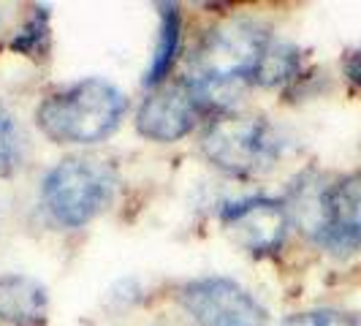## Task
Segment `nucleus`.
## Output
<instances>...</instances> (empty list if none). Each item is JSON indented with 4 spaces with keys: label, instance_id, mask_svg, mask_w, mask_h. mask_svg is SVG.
<instances>
[{
    "label": "nucleus",
    "instance_id": "1",
    "mask_svg": "<svg viewBox=\"0 0 361 326\" xmlns=\"http://www.w3.org/2000/svg\"><path fill=\"white\" fill-rule=\"evenodd\" d=\"M269 44L267 28L253 19H231L204 36L190 60L193 76L188 79L196 85L207 111L217 109V114H223L236 92L255 82Z\"/></svg>",
    "mask_w": 361,
    "mask_h": 326
},
{
    "label": "nucleus",
    "instance_id": "2",
    "mask_svg": "<svg viewBox=\"0 0 361 326\" xmlns=\"http://www.w3.org/2000/svg\"><path fill=\"white\" fill-rule=\"evenodd\" d=\"M126 109V95L106 79H82L41 101L36 123L57 145H92L120 126Z\"/></svg>",
    "mask_w": 361,
    "mask_h": 326
},
{
    "label": "nucleus",
    "instance_id": "3",
    "mask_svg": "<svg viewBox=\"0 0 361 326\" xmlns=\"http://www.w3.org/2000/svg\"><path fill=\"white\" fill-rule=\"evenodd\" d=\"M207 161L231 177H258L269 171L283 152L277 131L253 114H217L201 136Z\"/></svg>",
    "mask_w": 361,
    "mask_h": 326
},
{
    "label": "nucleus",
    "instance_id": "4",
    "mask_svg": "<svg viewBox=\"0 0 361 326\" xmlns=\"http://www.w3.org/2000/svg\"><path fill=\"white\" fill-rule=\"evenodd\" d=\"M114 196V174L98 161L66 158L44 177L41 199L49 215L68 229H79L101 215Z\"/></svg>",
    "mask_w": 361,
    "mask_h": 326
},
{
    "label": "nucleus",
    "instance_id": "5",
    "mask_svg": "<svg viewBox=\"0 0 361 326\" xmlns=\"http://www.w3.org/2000/svg\"><path fill=\"white\" fill-rule=\"evenodd\" d=\"M299 201L312 204L296 210L321 245L331 250H353L361 245V171Z\"/></svg>",
    "mask_w": 361,
    "mask_h": 326
},
{
    "label": "nucleus",
    "instance_id": "6",
    "mask_svg": "<svg viewBox=\"0 0 361 326\" xmlns=\"http://www.w3.org/2000/svg\"><path fill=\"white\" fill-rule=\"evenodd\" d=\"M185 313L199 326H267V310L228 277H201L180 294Z\"/></svg>",
    "mask_w": 361,
    "mask_h": 326
},
{
    "label": "nucleus",
    "instance_id": "7",
    "mask_svg": "<svg viewBox=\"0 0 361 326\" xmlns=\"http://www.w3.org/2000/svg\"><path fill=\"white\" fill-rule=\"evenodd\" d=\"M204 111L207 107L196 85L190 79H177L147 95L136 114V128L152 142H177L193 131Z\"/></svg>",
    "mask_w": 361,
    "mask_h": 326
},
{
    "label": "nucleus",
    "instance_id": "8",
    "mask_svg": "<svg viewBox=\"0 0 361 326\" xmlns=\"http://www.w3.org/2000/svg\"><path fill=\"white\" fill-rule=\"evenodd\" d=\"M223 226L236 245L255 255H267L286 242L288 210L274 199H247L223 210Z\"/></svg>",
    "mask_w": 361,
    "mask_h": 326
},
{
    "label": "nucleus",
    "instance_id": "9",
    "mask_svg": "<svg viewBox=\"0 0 361 326\" xmlns=\"http://www.w3.org/2000/svg\"><path fill=\"white\" fill-rule=\"evenodd\" d=\"M47 289L27 274H0V321L8 326H44Z\"/></svg>",
    "mask_w": 361,
    "mask_h": 326
},
{
    "label": "nucleus",
    "instance_id": "10",
    "mask_svg": "<svg viewBox=\"0 0 361 326\" xmlns=\"http://www.w3.org/2000/svg\"><path fill=\"white\" fill-rule=\"evenodd\" d=\"M180 41H182L180 8L171 6V3H161V30H158V44H155L152 60L147 66L145 85L161 87L163 79L171 73V66H174L177 54H180Z\"/></svg>",
    "mask_w": 361,
    "mask_h": 326
},
{
    "label": "nucleus",
    "instance_id": "11",
    "mask_svg": "<svg viewBox=\"0 0 361 326\" xmlns=\"http://www.w3.org/2000/svg\"><path fill=\"white\" fill-rule=\"evenodd\" d=\"M299 66H302L299 49L286 44V41H274L271 38L267 57H264V63L258 68V76H255V85H261V87L286 85L288 79H293L299 73Z\"/></svg>",
    "mask_w": 361,
    "mask_h": 326
},
{
    "label": "nucleus",
    "instance_id": "12",
    "mask_svg": "<svg viewBox=\"0 0 361 326\" xmlns=\"http://www.w3.org/2000/svg\"><path fill=\"white\" fill-rule=\"evenodd\" d=\"M47 41H49V11L33 8V14L27 17V22L19 28V33L11 41V49L27 57H38L47 49Z\"/></svg>",
    "mask_w": 361,
    "mask_h": 326
},
{
    "label": "nucleus",
    "instance_id": "13",
    "mask_svg": "<svg viewBox=\"0 0 361 326\" xmlns=\"http://www.w3.org/2000/svg\"><path fill=\"white\" fill-rule=\"evenodd\" d=\"M22 166V133L14 117L0 104V174L8 177Z\"/></svg>",
    "mask_w": 361,
    "mask_h": 326
},
{
    "label": "nucleus",
    "instance_id": "14",
    "mask_svg": "<svg viewBox=\"0 0 361 326\" xmlns=\"http://www.w3.org/2000/svg\"><path fill=\"white\" fill-rule=\"evenodd\" d=\"M283 326H361V324L353 315L340 313V310H312V313L290 315Z\"/></svg>",
    "mask_w": 361,
    "mask_h": 326
},
{
    "label": "nucleus",
    "instance_id": "15",
    "mask_svg": "<svg viewBox=\"0 0 361 326\" xmlns=\"http://www.w3.org/2000/svg\"><path fill=\"white\" fill-rule=\"evenodd\" d=\"M343 66H345V76H348L350 82H356V85L361 87V47L345 54Z\"/></svg>",
    "mask_w": 361,
    "mask_h": 326
}]
</instances>
